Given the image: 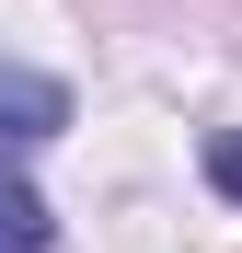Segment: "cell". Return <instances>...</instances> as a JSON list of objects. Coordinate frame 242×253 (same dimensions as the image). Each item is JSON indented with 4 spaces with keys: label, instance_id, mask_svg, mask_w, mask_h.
Here are the masks:
<instances>
[{
    "label": "cell",
    "instance_id": "obj_1",
    "mask_svg": "<svg viewBox=\"0 0 242 253\" xmlns=\"http://www.w3.org/2000/svg\"><path fill=\"white\" fill-rule=\"evenodd\" d=\"M69 126V92L47 69H23V58H0V150H35V138H58Z\"/></svg>",
    "mask_w": 242,
    "mask_h": 253
},
{
    "label": "cell",
    "instance_id": "obj_2",
    "mask_svg": "<svg viewBox=\"0 0 242 253\" xmlns=\"http://www.w3.org/2000/svg\"><path fill=\"white\" fill-rule=\"evenodd\" d=\"M47 196H35V184H12V173H0V242H12V253H47Z\"/></svg>",
    "mask_w": 242,
    "mask_h": 253
},
{
    "label": "cell",
    "instance_id": "obj_3",
    "mask_svg": "<svg viewBox=\"0 0 242 253\" xmlns=\"http://www.w3.org/2000/svg\"><path fill=\"white\" fill-rule=\"evenodd\" d=\"M208 184H219V196H242V138H208Z\"/></svg>",
    "mask_w": 242,
    "mask_h": 253
}]
</instances>
